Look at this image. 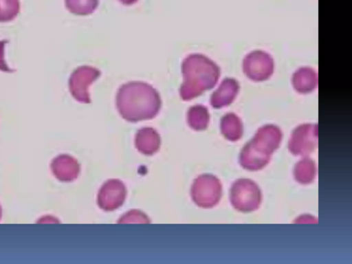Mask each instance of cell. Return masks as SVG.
I'll return each mask as SVG.
<instances>
[{
  "instance_id": "cell-1",
  "label": "cell",
  "mask_w": 352,
  "mask_h": 264,
  "mask_svg": "<svg viewBox=\"0 0 352 264\" xmlns=\"http://www.w3.org/2000/svg\"><path fill=\"white\" fill-rule=\"evenodd\" d=\"M162 101L157 91L144 82L122 85L116 95V107L120 116L129 122L152 119L159 113Z\"/></svg>"
},
{
  "instance_id": "cell-2",
  "label": "cell",
  "mask_w": 352,
  "mask_h": 264,
  "mask_svg": "<svg viewBox=\"0 0 352 264\" xmlns=\"http://www.w3.org/2000/svg\"><path fill=\"white\" fill-rule=\"evenodd\" d=\"M281 139V131L276 126L261 127L242 148L239 155L240 164L249 170L263 168L270 162L272 153L278 148Z\"/></svg>"
},
{
  "instance_id": "cell-3",
  "label": "cell",
  "mask_w": 352,
  "mask_h": 264,
  "mask_svg": "<svg viewBox=\"0 0 352 264\" xmlns=\"http://www.w3.org/2000/svg\"><path fill=\"white\" fill-rule=\"evenodd\" d=\"M214 65L200 54H190L182 65L184 82L179 89L182 100H189L210 89L215 83Z\"/></svg>"
},
{
  "instance_id": "cell-4",
  "label": "cell",
  "mask_w": 352,
  "mask_h": 264,
  "mask_svg": "<svg viewBox=\"0 0 352 264\" xmlns=\"http://www.w3.org/2000/svg\"><path fill=\"white\" fill-rule=\"evenodd\" d=\"M262 195L258 186L250 179H239L232 185L230 200L237 210L249 212L258 208Z\"/></svg>"
},
{
  "instance_id": "cell-5",
  "label": "cell",
  "mask_w": 352,
  "mask_h": 264,
  "mask_svg": "<svg viewBox=\"0 0 352 264\" xmlns=\"http://www.w3.org/2000/svg\"><path fill=\"white\" fill-rule=\"evenodd\" d=\"M222 195L220 180L210 174L199 175L191 188L193 201L199 207L210 208L218 204Z\"/></svg>"
},
{
  "instance_id": "cell-6",
  "label": "cell",
  "mask_w": 352,
  "mask_h": 264,
  "mask_svg": "<svg viewBox=\"0 0 352 264\" xmlns=\"http://www.w3.org/2000/svg\"><path fill=\"white\" fill-rule=\"evenodd\" d=\"M100 76V72L95 67L87 65L78 67L69 79V89L72 96L78 102L89 103V87Z\"/></svg>"
},
{
  "instance_id": "cell-7",
  "label": "cell",
  "mask_w": 352,
  "mask_h": 264,
  "mask_svg": "<svg viewBox=\"0 0 352 264\" xmlns=\"http://www.w3.org/2000/svg\"><path fill=\"white\" fill-rule=\"evenodd\" d=\"M317 137V125H301L293 131L289 141V150L294 155L307 156L316 149Z\"/></svg>"
},
{
  "instance_id": "cell-8",
  "label": "cell",
  "mask_w": 352,
  "mask_h": 264,
  "mask_svg": "<svg viewBox=\"0 0 352 264\" xmlns=\"http://www.w3.org/2000/svg\"><path fill=\"white\" fill-rule=\"evenodd\" d=\"M126 190L124 184L118 179L106 182L99 190L98 204L104 210L110 211L119 208L124 201Z\"/></svg>"
},
{
  "instance_id": "cell-9",
  "label": "cell",
  "mask_w": 352,
  "mask_h": 264,
  "mask_svg": "<svg viewBox=\"0 0 352 264\" xmlns=\"http://www.w3.org/2000/svg\"><path fill=\"white\" fill-rule=\"evenodd\" d=\"M135 142L140 152L145 155H152L160 148V137L153 128L145 127L138 131Z\"/></svg>"
},
{
  "instance_id": "cell-10",
  "label": "cell",
  "mask_w": 352,
  "mask_h": 264,
  "mask_svg": "<svg viewBox=\"0 0 352 264\" xmlns=\"http://www.w3.org/2000/svg\"><path fill=\"white\" fill-rule=\"evenodd\" d=\"M54 175L62 181H72L76 179L80 171L77 161L69 155L58 157L52 164Z\"/></svg>"
},
{
  "instance_id": "cell-11",
  "label": "cell",
  "mask_w": 352,
  "mask_h": 264,
  "mask_svg": "<svg viewBox=\"0 0 352 264\" xmlns=\"http://www.w3.org/2000/svg\"><path fill=\"white\" fill-rule=\"evenodd\" d=\"M316 166L310 158L305 157L296 163L294 170L295 179L302 184H308L312 182L316 177Z\"/></svg>"
},
{
  "instance_id": "cell-12",
  "label": "cell",
  "mask_w": 352,
  "mask_h": 264,
  "mask_svg": "<svg viewBox=\"0 0 352 264\" xmlns=\"http://www.w3.org/2000/svg\"><path fill=\"white\" fill-rule=\"evenodd\" d=\"M221 129L226 138L233 142L240 139L243 133L240 120L232 113L228 114L223 118Z\"/></svg>"
},
{
  "instance_id": "cell-13",
  "label": "cell",
  "mask_w": 352,
  "mask_h": 264,
  "mask_svg": "<svg viewBox=\"0 0 352 264\" xmlns=\"http://www.w3.org/2000/svg\"><path fill=\"white\" fill-rule=\"evenodd\" d=\"M188 125L193 129H205L209 122V114L206 107L196 105L190 107L187 113Z\"/></svg>"
},
{
  "instance_id": "cell-14",
  "label": "cell",
  "mask_w": 352,
  "mask_h": 264,
  "mask_svg": "<svg viewBox=\"0 0 352 264\" xmlns=\"http://www.w3.org/2000/svg\"><path fill=\"white\" fill-rule=\"evenodd\" d=\"M99 0H65L67 9L76 15H88L94 12Z\"/></svg>"
},
{
  "instance_id": "cell-15",
  "label": "cell",
  "mask_w": 352,
  "mask_h": 264,
  "mask_svg": "<svg viewBox=\"0 0 352 264\" xmlns=\"http://www.w3.org/2000/svg\"><path fill=\"white\" fill-rule=\"evenodd\" d=\"M20 10L19 0H0V22L12 21Z\"/></svg>"
},
{
  "instance_id": "cell-16",
  "label": "cell",
  "mask_w": 352,
  "mask_h": 264,
  "mask_svg": "<svg viewBox=\"0 0 352 264\" xmlns=\"http://www.w3.org/2000/svg\"><path fill=\"white\" fill-rule=\"evenodd\" d=\"M126 215L122 217L120 219V223H129V222H138V223H148L149 219L148 217L142 212L138 210H132L125 214Z\"/></svg>"
},
{
  "instance_id": "cell-17",
  "label": "cell",
  "mask_w": 352,
  "mask_h": 264,
  "mask_svg": "<svg viewBox=\"0 0 352 264\" xmlns=\"http://www.w3.org/2000/svg\"><path fill=\"white\" fill-rule=\"evenodd\" d=\"M8 42V40H1L0 41V70L3 72L11 73L14 72V69H12L8 67L7 65L5 57H4V52H5V45Z\"/></svg>"
},
{
  "instance_id": "cell-18",
  "label": "cell",
  "mask_w": 352,
  "mask_h": 264,
  "mask_svg": "<svg viewBox=\"0 0 352 264\" xmlns=\"http://www.w3.org/2000/svg\"><path fill=\"white\" fill-rule=\"evenodd\" d=\"M122 4L124 5H132L136 3L138 0H119Z\"/></svg>"
}]
</instances>
